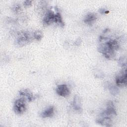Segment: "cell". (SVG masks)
<instances>
[{
  "label": "cell",
  "mask_w": 127,
  "mask_h": 127,
  "mask_svg": "<svg viewBox=\"0 0 127 127\" xmlns=\"http://www.w3.org/2000/svg\"><path fill=\"white\" fill-rule=\"evenodd\" d=\"M117 115L115 106L112 101H109L107 103V107L100 115L101 117H107L111 118Z\"/></svg>",
  "instance_id": "1"
},
{
  "label": "cell",
  "mask_w": 127,
  "mask_h": 127,
  "mask_svg": "<svg viewBox=\"0 0 127 127\" xmlns=\"http://www.w3.org/2000/svg\"><path fill=\"white\" fill-rule=\"evenodd\" d=\"M26 109V102L24 99H18L14 102L13 110L15 114L18 115L22 114L25 111Z\"/></svg>",
  "instance_id": "2"
},
{
  "label": "cell",
  "mask_w": 127,
  "mask_h": 127,
  "mask_svg": "<svg viewBox=\"0 0 127 127\" xmlns=\"http://www.w3.org/2000/svg\"><path fill=\"white\" fill-rule=\"evenodd\" d=\"M127 70L126 68L116 78V83L119 87H124L127 85Z\"/></svg>",
  "instance_id": "3"
},
{
  "label": "cell",
  "mask_w": 127,
  "mask_h": 127,
  "mask_svg": "<svg viewBox=\"0 0 127 127\" xmlns=\"http://www.w3.org/2000/svg\"><path fill=\"white\" fill-rule=\"evenodd\" d=\"M30 40V37L29 33L27 32H22L18 36L17 42L20 46H23L28 44Z\"/></svg>",
  "instance_id": "4"
},
{
  "label": "cell",
  "mask_w": 127,
  "mask_h": 127,
  "mask_svg": "<svg viewBox=\"0 0 127 127\" xmlns=\"http://www.w3.org/2000/svg\"><path fill=\"white\" fill-rule=\"evenodd\" d=\"M55 13L52 10H49L45 14L43 18V24L49 25L55 22Z\"/></svg>",
  "instance_id": "5"
},
{
  "label": "cell",
  "mask_w": 127,
  "mask_h": 127,
  "mask_svg": "<svg viewBox=\"0 0 127 127\" xmlns=\"http://www.w3.org/2000/svg\"><path fill=\"white\" fill-rule=\"evenodd\" d=\"M56 92L59 95L64 97L68 96L70 94L69 90L65 84L58 85L56 89Z\"/></svg>",
  "instance_id": "6"
},
{
  "label": "cell",
  "mask_w": 127,
  "mask_h": 127,
  "mask_svg": "<svg viewBox=\"0 0 127 127\" xmlns=\"http://www.w3.org/2000/svg\"><path fill=\"white\" fill-rule=\"evenodd\" d=\"M73 108L75 111L78 112H81L82 111L81 100L78 95H75L74 97L73 101Z\"/></svg>",
  "instance_id": "7"
},
{
  "label": "cell",
  "mask_w": 127,
  "mask_h": 127,
  "mask_svg": "<svg viewBox=\"0 0 127 127\" xmlns=\"http://www.w3.org/2000/svg\"><path fill=\"white\" fill-rule=\"evenodd\" d=\"M105 46L109 48L110 49L115 51L118 50L119 49V44L118 42L115 40L110 39L107 41L106 43Z\"/></svg>",
  "instance_id": "8"
},
{
  "label": "cell",
  "mask_w": 127,
  "mask_h": 127,
  "mask_svg": "<svg viewBox=\"0 0 127 127\" xmlns=\"http://www.w3.org/2000/svg\"><path fill=\"white\" fill-rule=\"evenodd\" d=\"M96 122L103 126L110 127L112 126L111 119L107 117H101V118L97 119Z\"/></svg>",
  "instance_id": "9"
},
{
  "label": "cell",
  "mask_w": 127,
  "mask_h": 127,
  "mask_svg": "<svg viewBox=\"0 0 127 127\" xmlns=\"http://www.w3.org/2000/svg\"><path fill=\"white\" fill-rule=\"evenodd\" d=\"M96 19L97 16L95 14L93 13H89L85 16L84 22L87 24L91 25L95 21Z\"/></svg>",
  "instance_id": "10"
},
{
  "label": "cell",
  "mask_w": 127,
  "mask_h": 127,
  "mask_svg": "<svg viewBox=\"0 0 127 127\" xmlns=\"http://www.w3.org/2000/svg\"><path fill=\"white\" fill-rule=\"evenodd\" d=\"M54 114V108L53 106L49 107L44 110L41 114V116L43 118L51 117Z\"/></svg>",
  "instance_id": "11"
},
{
  "label": "cell",
  "mask_w": 127,
  "mask_h": 127,
  "mask_svg": "<svg viewBox=\"0 0 127 127\" xmlns=\"http://www.w3.org/2000/svg\"><path fill=\"white\" fill-rule=\"evenodd\" d=\"M19 94L21 96H25L27 98L29 102L32 101L35 99L32 93L27 89H24L19 91Z\"/></svg>",
  "instance_id": "12"
},
{
  "label": "cell",
  "mask_w": 127,
  "mask_h": 127,
  "mask_svg": "<svg viewBox=\"0 0 127 127\" xmlns=\"http://www.w3.org/2000/svg\"><path fill=\"white\" fill-rule=\"evenodd\" d=\"M55 22L59 23L62 27L64 26V22L63 20L61 13L59 12H57L55 14Z\"/></svg>",
  "instance_id": "13"
},
{
  "label": "cell",
  "mask_w": 127,
  "mask_h": 127,
  "mask_svg": "<svg viewBox=\"0 0 127 127\" xmlns=\"http://www.w3.org/2000/svg\"><path fill=\"white\" fill-rule=\"evenodd\" d=\"M33 36L35 39H36L38 41L40 40L42 37H43V34L41 31L37 30L34 32Z\"/></svg>",
  "instance_id": "14"
},
{
  "label": "cell",
  "mask_w": 127,
  "mask_h": 127,
  "mask_svg": "<svg viewBox=\"0 0 127 127\" xmlns=\"http://www.w3.org/2000/svg\"><path fill=\"white\" fill-rule=\"evenodd\" d=\"M110 91L111 92V93L113 94V95H116L118 92V89L117 88H116V87L112 86H110Z\"/></svg>",
  "instance_id": "15"
},
{
  "label": "cell",
  "mask_w": 127,
  "mask_h": 127,
  "mask_svg": "<svg viewBox=\"0 0 127 127\" xmlns=\"http://www.w3.org/2000/svg\"><path fill=\"white\" fill-rule=\"evenodd\" d=\"M31 2L32 1L30 0H26L24 2V5L25 6H29L31 5Z\"/></svg>",
  "instance_id": "16"
}]
</instances>
